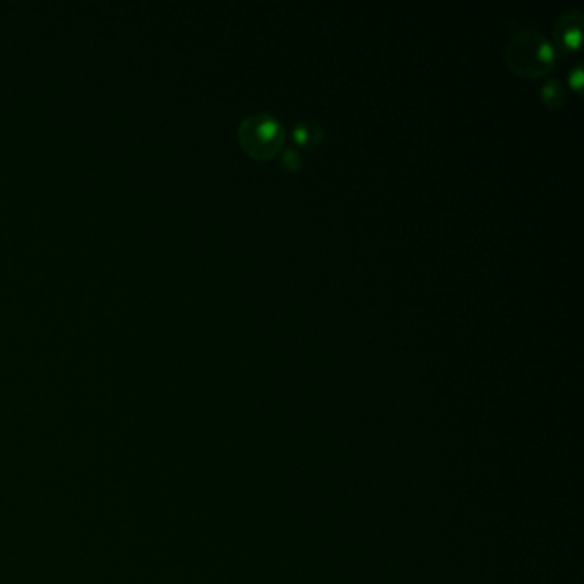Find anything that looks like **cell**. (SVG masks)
Returning <instances> with one entry per match:
<instances>
[{"label":"cell","instance_id":"6da1fadb","mask_svg":"<svg viewBox=\"0 0 584 584\" xmlns=\"http://www.w3.org/2000/svg\"><path fill=\"white\" fill-rule=\"evenodd\" d=\"M557 55L555 45L537 30H521L514 33L504 52L507 67L526 79H538L549 74L557 64Z\"/></svg>","mask_w":584,"mask_h":584},{"label":"cell","instance_id":"7a4b0ae2","mask_svg":"<svg viewBox=\"0 0 584 584\" xmlns=\"http://www.w3.org/2000/svg\"><path fill=\"white\" fill-rule=\"evenodd\" d=\"M238 144L250 158L266 161L274 158L285 143V125L267 112L247 115L238 125Z\"/></svg>","mask_w":584,"mask_h":584},{"label":"cell","instance_id":"3957f363","mask_svg":"<svg viewBox=\"0 0 584 584\" xmlns=\"http://www.w3.org/2000/svg\"><path fill=\"white\" fill-rule=\"evenodd\" d=\"M554 38L557 43V52H562L563 55L574 54L581 47L583 38V14L579 9H571L562 12L555 19L554 26Z\"/></svg>","mask_w":584,"mask_h":584},{"label":"cell","instance_id":"277c9868","mask_svg":"<svg viewBox=\"0 0 584 584\" xmlns=\"http://www.w3.org/2000/svg\"><path fill=\"white\" fill-rule=\"evenodd\" d=\"M291 141L293 144L305 149H314L324 141V129L315 120L297 122L291 129Z\"/></svg>","mask_w":584,"mask_h":584},{"label":"cell","instance_id":"5b68a950","mask_svg":"<svg viewBox=\"0 0 584 584\" xmlns=\"http://www.w3.org/2000/svg\"><path fill=\"white\" fill-rule=\"evenodd\" d=\"M540 98L550 110H561L567 101L566 88L557 78H551L540 88Z\"/></svg>","mask_w":584,"mask_h":584},{"label":"cell","instance_id":"8992f818","mask_svg":"<svg viewBox=\"0 0 584 584\" xmlns=\"http://www.w3.org/2000/svg\"><path fill=\"white\" fill-rule=\"evenodd\" d=\"M281 161H283V166H285L288 172H291V173L300 172L303 166L302 155H300L297 149H293V148H286L285 151H283Z\"/></svg>","mask_w":584,"mask_h":584},{"label":"cell","instance_id":"52a82bcc","mask_svg":"<svg viewBox=\"0 0 584 584\" xmlns=\"http://www.w3.org/2000/svg\"><path fill=\"white\" fill-rule=\"evenodd\" d=\"M567 83H569L571 89H574V93L578 96H581L583 93V84H584V72H583V62L578 60L573 67H571L569 74H567Z\"/></svg>","mask_w":584,"mask_h":584}]
</instances>
